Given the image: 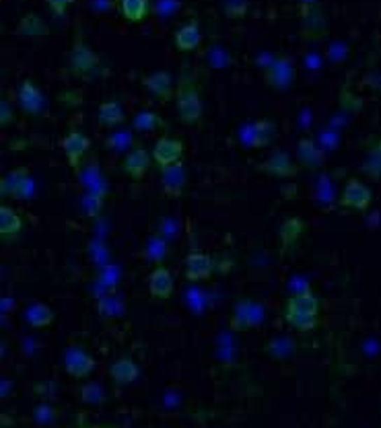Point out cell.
<instances>
[{
	"mask_svg": "<svg viewBox=\"0 0 381 428\" xmlns=\"http://www.w3.org/2000/svg\"><path fill=\"white\" fill-rule=\"evenodd\" d=\"M282 315L295 329L311 331L319 321V301L309 288H305L303 292H297L287 299Z\"/></svg>",
	"mask_w": 381,
	"mask_h": 428,
	"instance_id": "cell-1",
	"label": "cell"
},
{
	"mask_svg": "<svg viewBox=\"0 0 381 428\" xmlns=\"http://www.w3.org/2000/svg\"><path fill=\"white\" fill-rule=\"evenodd\" d=\"M175 107H178V115L180 122L186 126H194L202 120V99L198 93V87L194 83L190 72H182V76L178 78V89H175Z\"/></svg>",
	"mask_w": 381,
	"mask_h": 428,
	"instance_id": "cell-2",
	"label": "cell"
},
{
	"mask_svg": "<svg viewBox=\"0 0 381 428\" xmlns=\"http://www.w3.org/2000/svg\"><path fill=\"white\" fill-rule=\"evenodd\" d=\"M101 66V58L82 41V37L76 36L73 50H71V58H69V69L71 72L78 76V78H91L95 72Z\"/></svg>",
	"mask_w": 381,
	"mask_h": 428,
	"instance_id": "cell-3",
	"label": "cell"
},
{
	"mask_svg": "<svg viewBox=\"0 0 381 428\" xmlns=\"http://www.w3.org/2000/svg\"><path fill=\"white\" fill-rule=\"evenodd\" d=\"M186 185H188V173H186V167L182 161L161 169V187H163L167 198H171V200L182 198L186 192Z\"/></svg>",
	"mask_w": 381,
	"mask_h": 428,
	"instance_id": "cell-4",
	"label": "cell"
},
{
	"mask_svg": "<svg viewBox=\"0 0 381 428\" xmlns=\"http://www.w3.org/2000/svg\"><path fill=\"white\" fill-rule=\"evenodd\" d=\"M264 80L270 89L274 91H287L291 89L293 80H295V66L289 58L280 56L276 58L264 72Z\"/></svg>",
	"mask_w": 381,
	"mask_h": 428,
	"instance_id": "cell-5",
	"label": "cell"
},
{
	"mask_svg": "<svg viewBox=\"0 0 381 428\" xmlns=\"http://www.w3.org/2000/svg\"><path fill=\"white\" fill-rule=\"evenodd\" d=\"M31 190H34V183H31L27 169H15L0 181V196L2 198L8 196V198L21 200V198H27L31 194Z\"/></svg>",
	"mask_w": 381,
	"mask_h": 428,
	"instance_id": "cell-6",
	"label": "cell"
},
{
	"mask_svg": "<svg viewBox=\"0 0 381 428\" xmlns=\"http://www.w3.org/2000/svg\"><path fill=\"white\" fill-rule=\"evenodd\" d=\"M371 200H373V194L365 183H361L359 179H348L340 196V204L344 208L367 211L371 206Z\"/></svg>",
	"mask_w": 381,
	"mask_h": 428,
	"instance_id": "cell-7",
	"label": "cell"
},
{
	"mask_svg": "<svg viewBox=\"0 0 381 428\" xmlns=\"http://www.w3.org/2000/svg\"><path fill=\"white\" fill-rule=\"evenodd\" d=\"M95 369V358L91 357L87 350L78 348V346H73L66 350L64 355V371L75 377V379H85L93 373Z\"/></svg>",
	"mask_w": 381,
	"mask_h": 428,
	"instance_id": "cell-8",
	"label": "cell"
},
{
	"mask_svg": "<svg viewBox=\"0 0 381 428\" xmlns=\"http://www.w3.org/2000/svg\"><path fill=\"white\" fill-rule=\"evenodd\" d=\"M182 155H184V144L178 138H159L152 148V161L161 169L182 161Z\"/></svg>",
	"mask_w": 381,
	"mask_h": 428,
	"instance_id": "cell-9",
	"label": "cell"
},
{
	"mask_svg": "<svg viewBox=\"0 0 381 428\" xmlns=\"http://www.w3.org/2000/svg\"><path fill=\"white\" fill-rule=\"evenodd\" d=\"M262 171H266L274 178H295L299 173V165L293 163V159L285 150H272V155L262 163Z\"/></svg>",
	"mask_w": 381,
	"mask_h": 428,
	"instance_id": "cell-10",
	"label": "cell"
},
{
	"mask_svg": "<svg viewBox=\"0 0 381 428\" xmlns=\"http://www.w3.org/2000/svg\"><path fill=\"white\" fill-rule=\"evenodd\" d=\"M143 87L154 95L161 104H167L173 97V76L167 71H157L143 78Z\"/></svg>",
	"mask_w": 381,
	"mask_h": 428,
	"instance_id": "cell-11",
	"label": "cell"
},
{
	"mask_svg": "<svg viewBox=\"0 0 381 428\" xmlns=\"http://www.w3.org/2000/svg\"><path fill=\"white\" fill-rule=\"evenodd\" d=\"M260 318H262L260 309H258L252 301L241 299V301L233 307V315H231L229 325H231V329H235V331H245V329H250L252 325H256V323L260 321Z\"/></svg>",
	"mask_w": 381,
	"mask_h": 428,
	"instance_id": "cell-12",
	"label": "cell"
},
{
	"mask_svg": "<svg viewBox=\"0 0 381 428\" xmlns=\"http://www.w3.org/2000/svg\"><path fill=\"white\" fill-rule=\"evenodd\" d=\"M62 148H64V155H66V159H69V165H71L75 171H78L82 157H85V155L89 152V148H91V141H89L82 132L73 130L71 134L64 136Z\"/></svg>",
	"mask_w": 381,
	"mask_h": 428,
	"instance_id": "cell-13",
	"label": "cell"
},
{
	"mask_svg": "<svg viewBox=\"0 0 381 428\" xmlns=\"http://www.w3.org/2000/svg\"><path fill=\"white\" fill-rule=\"evenodd\" d=\"M213 272H215V259L208 253L194 251L186 257V278L192 283L206 280L213 276Z\"/></svg>",
	"mask_w": 381,
	"mask_h": 428,
	"instance_id": "cell-14",
	"label": "cell"
},
{
	"mask_svg": "<svg viewBox=\"0 0 381 428\" xmlns=\"http://www.w3.org/2000/svg\"><path fill=\"white\" fill-rule=\"evenodd\" d=\"M151 163H152L151 155H149L145 148L136 146V148H132V150L124 157V161H122V169H124L126 176H130L132 179H143L147 176V171L151 169Z\"/></svg>",
	"mask_w": 381,
	"mask_h": 428,
	"instance_id": "cell-15",
	"label": "cell"
},
{
	"mask_svg": "<svg viewBox=\"0 0 381 428\" xmlns=\"http://www.w3.org/2000/svg\"><path fill=\"white\" fill-rule=\"evenodd\" d=\"M245 138H247V144L254 146V148H266L276 138V126H274L272 120L260 117L247 128Z\"/></svg>",
	"mask_w": 381,
	"mask_h": 428,
	"instance_id": "cell-16",
	"label": "cell"
},
{
	"mask_svg": "<svg viewBox=\"0 0 381 428\" xmlns=\"http://www.w3.org/2000/svg\"><path fill=\"white\" fill-rule=\"evenodd\" d=\"M299 15H301V34L305 39H322L326 36V17L319 10V6L299 10Z\"/></svg>",
	"mask_w": 381,
	"mask_h": 428,
	"instance_id": "cell-17",
	"label": "cell"
},
{
	"mask_svg": "<svg viewBox=\"0 0 381 428\" xmlns=\"http://www.w3.org/2000/svg\"><path fill=\"white\" fill-rule=\"evenodd\" d=\"M297 155H299V163L303 165L305 169L315 171L324 165V150L317 146V143L313 138H301L297 143Z\"/></svg>",
	"mask_w": 381,
	"mask_h": 428,
	"instance_id": "cell-18",
	"label": "cell"
},
{
	"mask_svg": "<svg viewBox=\"0 0 381 428\" xmlns=\"http://www.w3.org/2000/svg\"><path fill=\"white\" fill-rule=\"evenodd\" d=\"M19 106L27 115H38L43 107V95L31 80H23L19 87Z\"/></svg>",
	"mask_w": 381,
	"mask_h": 428,
	"instance_id": "cell-19",
	"label": "cell"
},
{
	"mask_svg": "<svg viewBox=\"0 0 381 428\" xmlns=\"http://www.w3.org/2000/svg\"><path fill=\"white\" fill-rule=\"evenodd\" d=\"M149 290L154 299L165 301L173 294V276L169 274V270H165L163 266L154 268L152 274L149 276Z\"/></svg>",
	"mask_w": 381,
	"mask_h": 428,
	"instance_id": "cell-20",
	"label": "cell"
},
{
	"mask_svg": "<svg viewBox=\"0 0 381 428\" xmlns=\"http://www.w3.org/2000/svg\"><path fill=\"white\" fill-rule=\"evenodd\" d=\"M141 371L132 358H117L110 366V377L114 379L115 385H130L138 379Z\"/></svg>",
	"mask_w": 381,
	"mask_h": 428,
	"instance_id": "cell-21",
	"label": "cell"
},
{
	"mask_svg": "<svg viewBox=\"0 0 381 428\" xmlns=\"http://www.w3.org/2000/svg\"><path fill=\"white\" fill-rule=\"evenodd\" d=\"M175 45L180 52H194L198 50L200 41H202V36H200V27L196 21H190L186 25H182L178 31H175V37H173Z\"/></svg>",
	"mask_w": 381,
	"mask_h": 428,
	"instance_id": "cell-22",
	"label": "cell"
},
{
	"mask_svg": "<svg viewBox=\"0 0 381 428\" xmlns=\"http://www.w3.org/2000/svg\"><path fill=\"white\" fill-rule=\"evenodd\" d=\"M17 34L23 37H45L50 36V27H48V23H45L39 15L27 13V15L21 17V21H19Z\"/></svg>",
	"mask_w": 381,
	"mask_h": 428,
	"instance_id": "cell-23",
	"label": "cell"
},
{
	"mask_svg": "<svg viewBox=\"0 0 381 428\" xmlns=\"http://www.w3.org/2000/svg\"><path fill=\"white\" fill-rule=\"evenodd\" d=\"M120 10L126 21L143 23L149 15V0H120Z\"/></svg>",
	"mask_w": 381,
	"mask_h": 428,
	"instance_id": "cell-24",
	"label": "cell"
},
{
	"mask_svg": "<svg viewBox=\"0 0 381 428\" xmlns=\"http://www.w3.org/2000/svg\"><path fill=\"white\" fill-rule=\"evenodd\" d=\"M361 171L371 179H375V181L381 179V138L369 146L367 157H365V161L361 165Z\"/></svg>",
	"mask_w": 381,
	"mask_h": 428,
	"instance_id": "cell-25",
	"label": "cell"
},
{
	"mask_svg": "<svg viewBox=\"0 0 381 428\" xmlns=\"http://www.w3.org/2000/svg\"><path fill=\"white\" fill-rule=\"evenodd\" d=\"M97 120H99L101 126H106V128H114V126L122 124V122L126 120V113H124V109H122L120 104H115V101H106V104L99 106Z\"/></svg>",
	"mask_w": 381,
	"mask_h": 428,
	"instance_id": "cell-26",
	"label": "cell"
},
{
	"mask_svg": "<svg viewBox=\"0 0 381 428\" xmlns=\"http://www.w3.org/2000/svg\"><path fill=\"white\" fill-rule=\"evenodd\" d=\"M23 229L21 216L8 206H0V233L2 237H13Z\"/></svg>",
	"mask_w": 381,
	"mask_h": 428,
	"instance_id": "cell-27",
	"label": "cell"
},
{
	"mask_svg": "<svg viewBox=\"0 0 381 428\" xmlns=\"http://www.w3.org/2000/svg\"><path fill=\"white\" fill-rule=\"evenodd\" d=\"M25 318L29 321V325H34V327H48V325L54 323V318H56V315H54V311H52L48 305L36 303V305H31V307L27 309Z\"/></svg>",
	"mask_w": 381,
	"mask_h": 428,
	"instance_id": "cell-28",
	"label": "cell"
},
{
	"mask_svg": "<svg viewBox=\"0 0 381 428\" xmlns=\"http://www.w3.org/2000/svg\"><path fill=\"white\" fill-rule=\"evenodd\" d=\"M132 126H134L136 132H145L147 134V132H154L157 128H163L165 124H163L159 113H154V111H141L132 120Z\"/></svg>",
	"mask_w": 381,
	"mask_h": 428,
	"instance_id": "cell-29",
	"label": "cell"
},
{
	"mask_svg": "<svg viewBox=\"0 0 381 428\" xmlns=\"http://www.w3.org/2000/svg\"><path fill=\"white\" fill-rule=\"evenodd\" d=\"M80 401L89 406H101L106 401V390L99 383L89 381L87 385L80 387Z\"/></svg>",
	"mask_w": 381,
	"mask_h": 428,
	"instance_id": "cell-30",
	"label": "cell"
},
{
	"mask_svg": "<svg viewBox=\"0 0 381 428\" xmlns=\"http://www.w3.org/2000/svg\"><path fill=\"white\" fill-rule=\"evenodd\" d=\"M223 13L227 19L241 21L250 13V0H223Z\"/></svg>",
	"mask_w": 381,
	"mask_h": 428,
	"instance_id": "cell-31",
	"label": "cell"
},
{
	"mask_svg": "<svg viewBox=\"0 0 381 428\" xmlns=\"http://www.w3.org/2000/svg\"><path fill=\"white\" fill-rule=\"evenodd\" d=\"M82 208H85L87 216L95 218V216H99V213L103 211V198L97 196V194H89V196H85Z\"/></svg>",
	"mask_w": 381,
	"mask_h": 428,
	"instance_id": "cell-32",
	"label": "cell"
},
{
	"mask_svg": "<svg viewBox=\"0 0 381 428\" xmlns=\"http://www.w3.org/2000/svg\"><path fill=\"white\" fill-rule=\"evenodd\" d=\"M13 120H15V113H13V109H10V104H8L6 99H2V101H0V126L6 128V126L13 124Z\"/></svg>",
	"mask_w": 381,
	"mask_h": 428,
	"instance_id": "cell-33",
	"label": "cell"
},
{
	"mask_svg": "<svg viewBox=\"0 0 381 428\" xmlns=\"http://www.w3.org/2000/svg\"><path fill=\"white\" fill-rule=\"evenodd\" d=\"M45 2H48V6H50V10H52L54 15L64 17L66 8H69L75 0H45Z\"/></svg>",
	"mask_w": 381,
	"mask_h": 428,
	"instance_id": "cell-34",
	"label": "cell"
},
{
	"mask_svg": "<svg viewBox=\"0 0 381 428\" xmlns=\"http://www.w3.org/2000/svg\"><path fill=\"white\" fill-rule=\"evenodd\" d=\"M54 418V410L50 408V406H39V408H36V420L38 422H48V420H52Z\"/></svg>",
	"mask_w": 381,
	"mask_h": 428,
	"instance_id": "cell-35",
	"label": "cell"
},
{
	"mask_svg": "<svg viewBox=\"0 0 381 428\" xmlns=\"http://www.w3.org/2000/svg\"><path fill=\"white\" fill-rule=\"evenodd\" d=\"M315 6H319V0H299V10L315 8Z\"/></svg>",
	"mask_w": 381,
	"mask_h": 428,
	"instance_id": "cell-36",
	"label": "cell"
},
{
	"mask_svg": "<svg viewBox=\"0 0 381 428\" xmlns=\"http://www.w3.org/2000/svg\"><path fill=\"white\" fill-rule=\"evenodd\" d=\"M91 428H106V427H91Z\"/></svg>",
	"mask_w": 381,
	"mask_h": 428,
	"instance_id": "cell-37",
	"label": "cell"
}]
</instances>
